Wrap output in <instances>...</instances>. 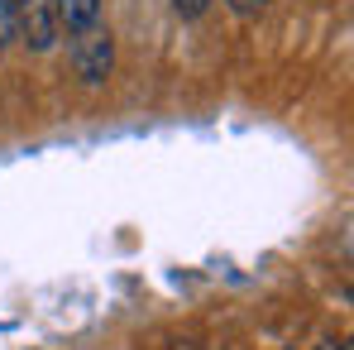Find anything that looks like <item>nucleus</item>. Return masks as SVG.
<instances>
[{
    "mask_svg": "<svg viewBox=\"0 0 354 350\" xmlns=\"http://www.w3.org/2000/svg\"><path fill=\"white\" fill-rule=\"evenodd\" d=\"M67 53H72V72L86 87H101L115 72V34L106 24H91L82 34H67Z\"/></svg>",
    "mask_w": 354,
    "mask_h": 350,
    "instance_id": "1",
    "label": "nucleus"
},
{
    "mask_svg": "<svg viewBox=\"0 0 354 350\" xmlns=\"http://www.w3.org/2000/svg\"><path fill=\"white\" fill-rule=\"evenodd\" d=\"M19 44L29 53H48L58 44L62 24H58V5L53 0H19Z\"/></svg>",
    "mask_w": 354,
    "mask_h": 350,
    "instance_id": "2",
    "label": "nucleus"
},
{
    "mask_svg": "<svg viewBox=\"0 0 354 350\" xmlns=\"http://www.w3.org/2000/svg\"><path fill=\"white\" fill-rule=\"evenodd\" d=\"M53 5H58L62 34H82L91 24H101V0H53Z\"/></svg>",
    "mask_w": 354,
    "mask_h": 350,
    "instance_id": "3",
    "label": "nucleus"
},
{
    "mask_svg": "<svg viewBox=\"0 0 354 350\" xmlns=\"http://www.w3.org/2000/svg\"><path fill=\"white\" fill-rule=\"evenodd\" d=\"M19 0H0V49H10V44H19Z\"/></svg>",
    "mask_w": 354,
    "mask_h": 350,
    "instance_id": "4",
    "label": "nucleus"
},
{
    "mask_svg": "<svg viewBox=\"0 0 354 350\" xmlns=\"http://www.w3.org/2000/svg\"><path fill=\"white\" fill-rule=\"evenodd\" d=\"M173 10L182 15V19H201V15L211 10V0H173Z\"/></svg>",
    "mask_w": 354,
    "mask_h": 350,
    "instance_id": "5",
    "label": "nucleus"
}]
</instances>
